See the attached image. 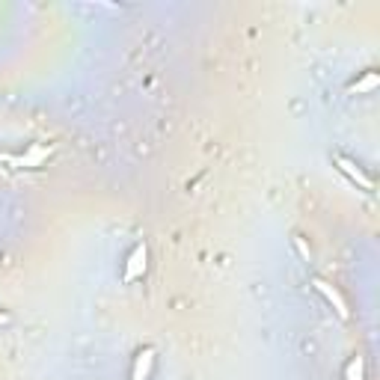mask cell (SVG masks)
I'll return each instance as SVG.
<instances>
[{"label":"cell","instance_id":"1","mask_svg":"<svg viewBox=\"0 0 380 380\" xmlns=\"http://www.w3.org/2000/svg\"><path fill=\"white\" fill-rule=\"evenodd\" d=\"M333 163H336V170H339V173H345V175L351 178L354 185H359L362 190H369V193L374 190V181H372V175L362 173V166H359L357 161H351L347 155H333Z\"/></svg>","mask_w":380,"mask_h":380},{"label":"cell","instance_id":"4","mask_svg":"<svg viewBox=\"0 0 380 380\" xmlns=\"http://www.w3.org/2000/svg\"><path fill=\"white\" fill-rule=\"evenodd\" d=\"M315 288H318V292H321V294L333 303V306H336V315L342 318V321H347V303H345V297L336 292V288H330V285H327V282H321V280L315 282Z\"/></svg>","mask_w":380,"mask_h":380},{"label":"cell","instance_id":"5","mask_svg":"<svg viewBox=\"0 0 380 380\" xmlns=\"http://www.w3.org/2000/svg\"><path fill=\"white\" fill-rule=\"evenodd\" d=\"M374 86H377V71H366V78L351 84V89H357V93H372Z\"/></svg>","mask_w":380,"mask_h":380},{"label":"cell","instance_id":"3","mask_svg":"<svg viewBox=\"0 0 380 380\" xmlns=\"http://www.w3.org/2000/svg\"><path fill=\"white\" fill-rule=\"evenodd\" d=\"M151 366H155V347H143V351H137L131 380H146L149 372H151Z\"/></svg>","mask_w":380,"mask_h":380},{"label":"cell","instance_id":"2","mask_svg":"<svg viewBox=\"0 0 380 380\" xmlns=\"http://www.w3.org/2000/svg\"><path fill=\"white\" fill-rule=\"evenodd\" d=\"M146 258H149V250L146 244H137L128 255V265H125V280L134 282L137 277H143V270H146Z\"/></svg>","mask_w":380,"mask_h":380},{"label":"cell","instance_id":"7","mask_svg":"<svg viewBox=\"0 0 380 380\" xmlns=\"http://www.w3.org/2000/svg\"><path fill=\"white\" fill-rule=\"evenodd\" d=\"M9 321V312H0V324H6Z\"/></svg>","mask_w":380,"mask_h":380},{"label":"cell","instance_id":"6","mask_svg":"<svg viewBox=\"0 0 380 380\" xmlns=\"http://www.w3.org/2000/svg\"><path fill=\"white\" fill-rule=\"evenodd\" d=\"M362 372H366V366H362V359H359V357H354L351 362H347L345 377H347V380H362Z\"/></svg>","mask_w":380,"mask_h":380}]
</instances>
